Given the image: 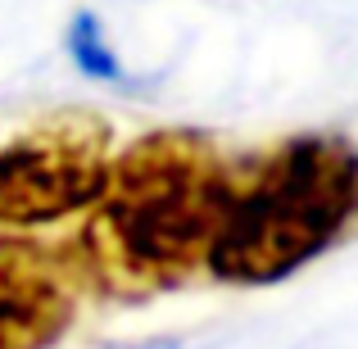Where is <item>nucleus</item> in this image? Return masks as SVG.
<instances>
[{"label":"nucleus","instance_id":"nucleus-1","mask_svg":"<svg viewBox=\"0 0 358 349\" xmlns=\"http://www.w3.org/2000/svg\"><path fill=\"white\" fill-rule=\"evenodd\" d=\"M231 168L204 131L164 127L114 150L105 191L73 241L82 281L141 299L177 290L204 272V254L227 209Z\"/></svg>","mask_w":358,"mask_h":349},{"label":"nucleus","instance_id":"nucleus-2","mask_svg":"<svg viewBox=\"0 0 358 349\" xmlns=\"http://www.w3.org/2000/svg\"><path fill=\"white\" fill-rule=\"evenodd\" d=\"M358 232V145L327 131L286 136L231 168L204 272L222 286H277Z\"/></svg>","mask_w":358,"mask_h":349},{"label":"nucleus","instance_id":"nucleus-3","mask_svg":"<svg viewBox=\"0 0 358 349\" xmlns=\"http://www.w3.org/2000/svg\"><path fill=\"white\" fill-rule=\"evenodd\" d=\"M109 164L114 131L96 114H50L0 141V227L36 232L87 218Z\"/></svg>","mask_w":358,"mask_h":349},{"label":"nucleus","instance_id":"nucleus-4","mask_svg":"<svg viewBox=\"0 0 358 349\" xmlns=\"http://www.w3.org/2000/svg\"><path fill=\"white\" fill-rule=\"evenodd\" d=\"M87 286L69 254L27 236H0V349H55Z\"/></svg>","mask_w":358,"mask_h":349},{"label":"nucleus","instance_id":"nucleus-5","mask_svg":"<svg viewBox=\"0 0 358 349\" xmlns=\"http://www.w3.org/2000/svg\"><path fill=\"white\" fill-rule=\"evenodd\" d=\"M64 50H69L73 69L91 82H109V87H127V64L109 41V27L96 9H78L64 27Z\"/></svg>","mask_w":358,"mask_h":349},{"label":"nucleus","instance_id":"nucleus-6","mask_svg":"<svg viewBox=\"0 0 358 349\" xmlns=\"http://www.w3.org/2000/svg\"><path fill=\"white\" fill-rule=\"evenodd\" d=\"M109 349H186V345H182V336H141V341H122Z\"/></svg>","mask_w":358,"mask_h":349}]
</instances>
